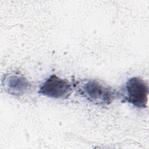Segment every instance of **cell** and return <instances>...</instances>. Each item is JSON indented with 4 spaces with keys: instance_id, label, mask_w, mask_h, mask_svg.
<instances>
[{
    "instance_id": "obj_1",
    "label": "cell",
    "mask_w": 149,
    "mask_h": 149,
    "mask_svg": "<svg viewBox=\"0 0 149 149\" xmlns=\"http://www.w3.org/2000/svg\"><path fill=\"white\" fill-rule=\"evenodd\" d=\"M72 85L80 96L98 105H108L119 96L116 90L95 79L73 80Z\"/></svg>"
},
{
    "instance_id": "obj_4",
    "label": "cell",
    "mask_w": 149,
    "mask_h": 149,
    "mask_svg": "<svg viewBox=\"0 0 149 149\" xmlns=\"http://www.w3.org/2000/svg\"><path fill=\"white\" fill-rule=\"evenodd\" d=\"M2 86L6 92L16 97L28 93L31 88L29 80L19 73L6 74L2 79Z\"/></svg>"
},
{
    "instance_id": "obj_3",
    "label": "cell",
    "mask_w": 149,
    "mask_h": 149,
    "mask_svg": "<svg viewBox=\"0 0 149 149\" xmlns=\"http://www.w3.org/2000/svg\"><path fill=\"white\" fill-rule=\"evenodd\" d=\"M73 85L68 80L56 74L49 76L39 88L38 93L43 96L65 100L69 97L73 91Z\"/></svg>"
},
{
    "instance_id": "obj_2",
    "label": "cell",
    "mask_w": 149,
    "mask_h": 149,
    "mask_svg": "<svg viewBox=\"0 0 149 149\" xmlns=\"http://www.w3.org/2000/svg\"><path fill=\"white\" fill-rule=\"evenodd\" d=\"M125 95L123 100L134 107L144 109L148 105V84L139 77H133L127 80L125 84Z\"/></svg>"
}]
</instances>
